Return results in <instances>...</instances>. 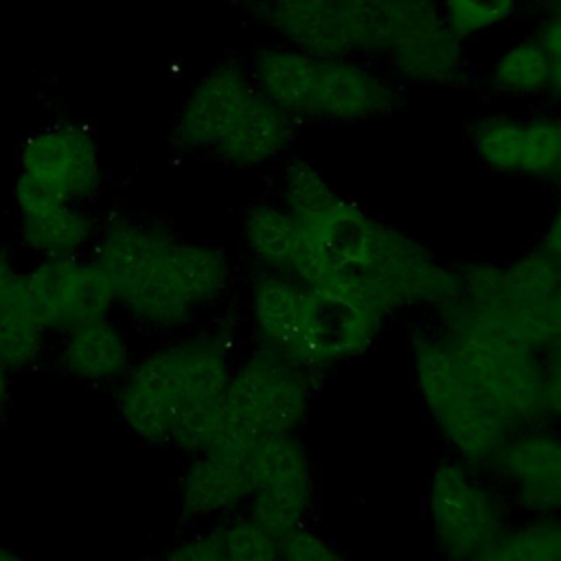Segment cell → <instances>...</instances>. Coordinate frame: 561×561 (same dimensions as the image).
<instances>
[{
	"label": "cell",
	"instance_id": "cell-1",
	"mask_svg": "<svg viewBox=\"0 0 561 561\" xmlns=\"http://www.w3.org/2000/svg\"><path fill=\"white\" fill-rule=\"evenodd\" d=\"M280 204L294 215L324 265L313 289H337L383 316L401 309L445 311L460 298V274L423 243L346 197L316 164L287 158Z\"/></svg>",
	"mask_w": 561,
	"mask_h": 561
},
{
	"label": "cell",
	"instance_id": "cell-2",
	"mask_svg": "<svg viewBox=\"0 0 561 561\" xmlns=\"http://www.w3.org/2000/svg\"><path fill=\"white\" fill-rule=\"evenodd\" d=\"M94 259L116 300L134 318L162 329L188 322L232 285V263L224 250L140 219H116L103 228Z\"/></svg>",
	"mask_w": 561,
	"mask_h": 561
},
{
	"label": "cell",
	"instance_id": "cell-3",
	"mask_svg": "<svg viewBox=\"0 0 561 561\" xmlns=\"http://www.w3.org/2000/svg\"><path fill=\"white\" fill-rule=\"evenodd\" d=\"M232 366L217 335H199L145 357L125 379L118 408L142 440L184 451L208 449Z\"/></svg>",
	"mask_w": 561,
	"mask_h": 561
},
{
	"label": "cell",
	"instance_id": "cell-4",
	"mask_svg": "<svg viewBox=\"0 0 561 561\" xmlns=\"http://www.w3.org/2000/svg\"><path fill=\"white\" fill-rule=\"evenodd\" d=\"M296 121L254 83L248 66L219 61L188 90L175 116L180 149L239 169L287 160Z\"/></svg>",
	"mask_w": 561,
	"mask_h": 561
},
{
	"label": "cell",
	"instance_id": "cell-5",
	"mask_svg": "<svg viewBox=\"0 0 561 561\" xmlns=\"http://www.w3.org/2000/svg\"><path fill=\"white\" fill-rule=\"evenodd\" d=\"M261 92L296 123L357 125L392 114L397 79L357 57H320L291 46L259 48L248 66Z\"/></svg>",
	"mask_w": 561,
	"mask_h": 561
},
{
	"label": "cell",
	"instance_id": "cell-6",
	"mask_svg": "<svg viewBox=\"0 0 561 561\" xmlns=\"http://www.w3.org/2000/svg\"><path fill=\"white\" fill-rule=\"evenodd\" d=\"M410 351L412 379L430 421L456 458L489 469L513 427L467 375L438 327L416 331Z\"/></svg>",
	"mask_w": 561,
	"mask_h": 561
},
{
	"label": "cell",
	"instance_id": "cell-7",
	"mask_svg": "<svg viewBox=\"0 0 561 561\" xmlns=\"http://www.w3.org/2000/svg\"><path fill=\"white\" fill-rule=\"evenodd\" d=\"M438 316V329L497 414L513 430L535 425L543 416L541 353L511 337L462 298Z\"/></svg>",
	"mask_w": 561,
	"mask_h": 561
},
{
	"label": "cell",
	"instance_id": "cell-8",
	"mask_svg": "<svg viewBox=\"0 0 561 561\" xmlns=\"http://www.w3.org/2000/svg\"><path fill=\"white\" fill-rule=\"evenodd\" d=\"M311 375L259 344L232 368L208 449L245 454L261 438L294 434L309 412Z\"/></svg>",
	"mask_w": 561,
	"mask_h": 561
},
{
	"label": "cell",
	"instance_id": "cell-9",
	"mask_svg": "<svg viewBox=\"0 0 561 561\" xmlns=\"http://www.w3.org/2000/svg\"><path fill=\"white\" fill-rule=\"evenodd\" d=\"M103 182L94 136L72 123L33 131L18 151L13 197L20 219L66 206H83Z\"/></svg>",
	"mask_w": 561,
	"mask_h": 561
},
{
	"label": "cell",
	"instance_id": "cell-10",
	"mask_svg": "<svg viewBox=\"0 0 561 561\" xmlns=\"http://www.w3.org/2000/svg\"><path fill=\"white\" fill-rule=\"evenodd\" d=\"M425 506L434 539L449 561H471L506 528L500 491L460 458L434 467Z\"/></svg>",
	"mask_w": 561,
	"mask_h": 561
},
{
	"label": "cell",
	"instance_id": "cell-11",
	"mask_svg": "<svg viewBox=\"0 0 561 561\" xmlns=\"http://www.w3.org/2000/svg\"><path fill=\"white\" fill-rule=\"evenodd\" d=\"M381 64L394 79L454 88L469 72L467 42L449 28L438 0H397Z\"/></svg>",
	"mask_w": 561,
	"mask_h": 561
},
{
	"label": "cell",
	"instance_id": "cell-12",
	"mask_svg": "<svg viewBox=\"0 0 561 561\" xmlns=\"http://www.w3.org/2000/svg\"><path fill=\"white\" fill-rule=\"evenodd\" d=\"M248 517L274 537L307 524L313 504V469L296 434L261 438L245 451Z\"/></svg>",
	"mask_w": 561,
	"mask_h": 561
},
{
	"label": "cell",
	"instance_id": "cell-13",
	"mask_svg": "<svg viewBox=\"0 0 561 561\" xmlns=\"http://www.w3.org/2000/svg\"><path fill=\"white\" fill-rule=\"evenodd\" d=\"M20 296L46 331H70L107 318L116 302L114 287L94 256H42L22 272Z\"/></svg>",
	"mask_w": 561,
	"mask_h": 561
},
{
	"label": "cell",
	"instance_id": "cell-14",
	"mask_svg": "<svg viewBox=\"0 0 561 561\" xmlns=\"http://www.w3.org/2000/svg\"><path fill=\"white\" fill-rule=\"evenodd\" d=\"M489 469L506 500L522 513L561 515V432L537 423L513 430Z\"/></svg>",
	"mask_w": 561,
	"mask_h": 561
},
{
	"label": "cell",
	"instance_id": "cell-15",
	"mask_svg": "<svg viewBox=\"0 0 561 561\" xmlns=\"http://www.w3.org/2000/svg\"><path fill=\"white\" fill-rule=\"evenodd\" d=\"M471 147L495 173L561 182V114H493L471 127Z\"/></svg>",
	"mask_w": 561,
	"mask_h": 561
},
{
	"label": "cell",
	"instance_id": "cell-16",
	"mask_svg": "<svg viewBox=\"0 0 561 561\" xmlns=\"http://www.w3.org/2000/svg\"><path fill=\"white\" fill-rule=\"evenodd\" d=\"M241 237L248 254L263 272L316 287L324 278V265L305 230L280 202H254L241 219Z\"/></svg>",
	"mask_w": 561,
	"mask_h": 561
},
{
	"label": "cell",
	"instance_id": "cell-17",
	"mask_svg": "<svg viewBox=\"0 0 561 561\" xmlns=\"http://www.w3.org/2000/svg\"><path fill=\"white\" fill-rule=\"evenodd\" d=\"M256 15L276 44L320 57H353L342 0H259Z\"/></svg>",
	"mask_w": 561,
	"mask_h": 561
},
{
	"label": "cell",
	"instance_id": "cell-18",
	"mask_svg": "<svg viewBox=\"0 0 561 561\" xmlns=\"http://www.w3.org/2000/svg\"><path fill=\"white\" fill-rule=\"evenodd\" d=\"M305 298V285L272 272L256 270L250 283V318L261 344L296 366L302 342Z\"/></svg>",
	"mask_w": 561,
	"mask_h": 561
},
{
	"label": "cell",
	"instance_id": "cell-19",
	"mask_svg": "<svg viewBox=\"0 0 561 561\" xmlns=\"http://www.w3.org/2000/svg\"><path fill=\"white\" fill-rule=\"evenodd\" d=\"M245 454L219 449L195 454L182 480V513L186 517L224 515L245 504Z\"/></svg>",
	"mask_w": 561,
	"mask_h": 561
},
{
	"label": "cell",
	"instance_id": "cell-20",
	"mask_svg": "<svg viewBox=\"0 0 561 561\" xmlns=\"http://www.w3.org/2000/svg\"><path fill=\"white\" fill-rule=\"evenodd\" d=\"M66 333L61 362L72 377L101 383L112 381L127 370V340L123 331L107 318L79 324Z\"/></svg>",
	"mask_w": 561,
	"mask_h": 561
},
{
	"label": "cell",
	"instance_id": "cell-21",
	"mask_svg": "<svg viewBox=\"0 0 561 561\" xmlns=\"http://www.w3.org/2000/svg\"><path fill=\"white\" fill-rule=\"evenodd\" d=\"M552 59L535 37L502 48L489 66V83L506 96H539L550 88Z\"/></svg>",
	"mask_w": 561,
	"mask_h": 561
},
{
	"label": "cell",
	"instance_id": "cell-22",
	"mask_svg": "<svg viewBox=\"0 0 561 561\" xmlns=\"http://www.w3.org/2000/svg\"><path fill=\"white\" fill-rule=\"evenodd\" d=\"M20 234L42 256H70L81 254L92 241L94 224L83 206H66L20 219Z\"/></svg>",
	"mask_w": 561,
	"mask_h": 561
},
{
	"label": "cell",
	"instance_id": "cell-23",
	"mask_svg": "<svg viewBox=\"0 0 561 561\" xmlns=\"http://www.w3.org/2000/svg\"><path fill=\"white\" fill-rule=\"evenodd\" d=\"M471 561H561V515L504 528Z\"/></svg>",
	"mask_w": 561,
	"mask_h": 561
},
{
	"label": "cell",
	"instance_id": "cell-24",
	"mask_svg": "<svg viewBox=\"0 0 561 561\" xmlns=\"http://www.w3.org/2000/svg\"><path fill=\"white\" fill-rule=\"evenodd\" d=\"M46 333L18 294L15 302L0 316V359L11 370L33 364L44 351Z\"/></svg>",
	"mask_w": 561,
	"mask_h": 561
},
{
	"label": "cell",
	"instance_id": "cell-25",
	"mask_svg": "<svg viewBox=\"0 0 561 561\" xmlns=\"http://www.w3.org/2000/svg\"><path fill=\"white\" fill-rule=\"evenodd\" d=\"M440 11L449 28L462 39L469 42L484 33H491L506 24L519 0H438Z\"/></svg>",
	"mask_w": 561,
	"mask_h": 561
},
{
	"label": "cell",
	"instance_id": "cell-26",
	"mask_svg": "<svg viewBox=\"0 0 561 561\" xmlns=\"http://www.w3.org/2000/svg\"><path fill=\"white\" fill-rule=\"evenodd\" d=\"M215 533L230 561H276V537L248 515L215 526Z\"/></svg>",
	"mask_w": 561,
	"mask_h": 561
},
{
	"label": "cell",
	"instance_id": "cell-27",
	"mask_svg": "<svg viewBox=\"0 0 561 561\" xmlns=\"http://www.w3.org/2000/svg\"><path fill=\"white\" fill-rule=\"evenodd\" d=\"M276 561H353L340 546L307 524L276 537Z\"/></svg>",
	"mask_w": 561,
	"mask_h": 561
},
{
	"label": "cell",
	"instance_id": "cell-28",
	"mask_svg": "<svg viewBox=\"0 0 561 561\" xmlns=\"http://www.w3.org/2000/svg\"><path fill=\"white\" fill-rule=\"evenodd\" d=\"M543 416L561 423V342L541 355Z\"/></svg>",
	"mask_w": 561,
	"mask_h": 561
},
{
	"label": "cell",
	"instance_id": "cell-29",
	"mask_svg": "<svg viewBox=\"0 0 561 561\" xmlns=\"http://www.w3.org/2000/svg\"><path fill=\"white\" fill-rule=\"evenodd\" d=\"M162 561H230L224 552L219 537L213 530L197 535L180 546H175Z\"/></svg>",
	"mask_w": 561,
	"mask_h": 561
},
{
	"label": "cell",
	"instance_id": "cell-30",
	"mask_svg": "<svg viewBox=\"0 0 561 561\" xmlns=\"http://www.w3.org/2000/svg\"><path fill=\"white\" fill-rule=\"evenodd\" d=\"M22 285V270L13 259L0 250V316L15 302Z\"/></svg>",
	"mask_w": 561,
	"mask_h": 561
},
{
	"label": "cell",
	"instance_id": "cell-31",
	"mask_svg": "<svg viewBox=\"0 0 561 561\" xmlns=\"http://www.w3.org/2000/svg\"><path fill=\"white\" fill-rule=\"evenodd\" d=\"M535 39L539 42V46L543 48V53H546L550 59H559V57H561V11L550 13V15L541 22V26H539Z\"/></svg>",
	"mask_w": 561,
	"mask_h": 561
},
{
	"label": "cell",
	"instance_id": "cell-32",
	"mask_svg": "<svg viewBox=\"0 0 561 561\" xmlns=\"http://www.w3.org/2000/svg\"><path fill=\"white\" fill-rule=\"evenodd\" d=\"M541 248L561 263V204L554 208V213L550 215V219L543 228Z\"/></svg>",
	"mask_w": 561,
	"mask_h": 561
},
{
	"label": "cell",
	"instance_id": "cell-33",
	"mask_svg": "<svg viewBox=\"0 0 561 561\" xmlns=\"http://www.w3.org/2000/svg\"><path fill=\"white\" fill-rule=\"evenodd\" d=\"M11 368L0 359V414L7 410L9 405V386H11V377H9Z\"/></svg>",
	"mask_w": 561,
	"mask_h": 561
},
{
	"label": "cell",
	"instance_id": "cell-34",
	"mask_svg": "<svg viewBox=\"0 0 561 561\" xmlns=\"http://www.w3.org/2000/svg\"><path fill=\"white\" fill-rule=\"evenodd\" d=\"M548 92H552L554 96L561 99V57L559 59H552V66H550V88Z\"/></svg>",
	"mask_w": 561,
	"mask_h": 561
},
{
	"label": "cell",
	"instance_id": "cell-35",
	"mask_svg": "<svg viewBox=\"0 0 561 561\" xmlns=\"http://www.w3.org/2000/svg\"><path fill=\"white\" fill-rule=\"evenodd\" d=\"M0 561H22L15 552H11V550H7L2 543H0Z\"/></svg>",
	"mask_w": 561,
	"mask_h": 561
},
{
	"label": "cell",
	"instance_id": "cell-36",
	"mask_svg": "<svg viewBox=\"0 0 561 561\" xmlns=\"http://www.w3.org/2000/svg\"><path fill=\"white\" fill-rule=\"evenodd\" d=\"M554 11H561V0H557V4H554Z\"/></svg>",
	"mask_w": 561,
	"mask_h": 561
},
{
	"label": "cell",
	"instance_id": "cell-37",
	"mask_svg": "<svg viewBox=\"0 0 561 561\" xmlns=\"http://www.w3.org/2000/svg\"><path fill=\"white\" fill-rule=\"evenodd\" d=\"M217 2H239V0H217Z\"/></svg>",
	"mask_w": 561,
	"mask_h": 561
}]
</instances>
